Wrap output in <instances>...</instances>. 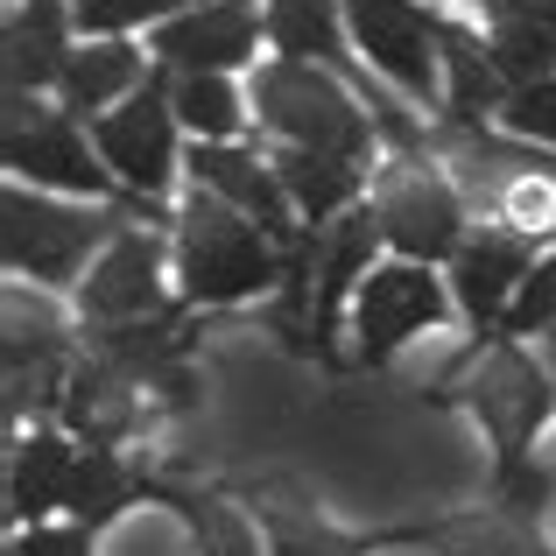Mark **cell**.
<instances>
[{"mask_svg": "<svg viewBox=\"0 0 556 556\" xmlns=\"http://www.w3.org/2000/svg\"><path fill=\"white\" fill-rule=\"evenodd\" d=\"M275 232L254 226L240 204H226L218 190H190L177 204V296L190 311H226V303L261 296L268 282H282V254H275Z\"/></svg>", "mask_w": 556, "mask_h": 556, "instance_id": "6da1fadb", "label": "cell"}, {"mask_svg": "<svg viewBox=\"0 0 556 556\" xmlns=\"http://www.w3.org/2000/svg\"><path fill=\"white\" fill-rule=\"evenodd\" d=\"M254 113L268 135L296 141V149H325V155H353L367 163L374 155V106L325 64H303V56H275V64L254 71Z\"/></svg>", "mask_w": 556, "mask_h": 556, "instance_id": "7a4b0ae2", "label": "cell"}, {"mask_svg": "<svg viewBox=\"0 0 556 556\" xmlns=\"http://www.w3.org/2000/svg\"><path fill=\"white\" fill-rule=\"evenodd\" d=\"M127 218L99 212V204H64L50 190L14 184L0 198V254L28 282H85V268L99 261V247L121 232Z\"/></svg>", "mask_w": 556, "mask_h": 556, "instance_id": "3957f363", "label": "cell"}, {"mask_svg": "<svg viewBox=\"0 0 556 556\" xmlns=\"http://www.w3.org/2000/svg\"><path fill=\"white\" fill-rule=\"evenodd\" d=\"M0 155H8L14 184H36V190H78V198L121 190V177L99 155V141H85V121L64 106H42V92H8Z\"/></svg>", "mask_w": 556, "mask_h": 556, "instance_id": "277c9868", "label": "cell"}, {"mask_svg": "<svg viewBox=\"0 0 556 556\" xmlns=\"http://www.w3.org/2000/svg\"><path fill=\"white\" fill-rule=\"evenodd\" d=\"M458 402L479 416V430L493 437L501 465H521L535 444V430L556 416V380L521 353V339H486L472 353V374L458 380Z\"/></svg>", "mask_w": 556, "mask_h": 556, "instance_id": "5b68a950", "label": "cell"}, {"mask_svg": "<svg viewBox=\"0 0 556 556\" xmlns=\"http://www.w3.org/2000/svg\"><path fill=\"white\" fill-rule=\"evenodd\" d=\"M177 106H169V71L155 64L141 92H127L113 113L92 121V141L106 155V169L121 177L127 204H163L177 184Z\"/></svg>", "mask_w": 556, "mask_h": 556, "instance_id": "8992f818", "label": "cell"}, {"mask_svg": "<svg viewBox=\"0 0 556 556\" xmlns=\"http://www.w3.org/2000/svg\"><path fill=\"white\" fill-rule=\"evenodd\" d=\"M359 56L416 106H444V22L416 0H345Z\"/></svg>", "mask_w": 556, "mask_h": 556, "instance_id": "52a82bcc", "label": "cell"}, {"mask_svg": "<svg viewBox=\"0 0 556 556\" xmlns=\"http://www.w3.org/2000/svg\"><path fill=\"white\" fill-rule=\"evenodd\" d=\"M374 212H380V232H388V247L402 261H451L458 254V240L472 226H465V190L444 177V169L416 163V155H402V163L380 169L374 184Z\"/></svg>", "mask_w": 556, "mask_h": 556, "instance_id": "ba28073f", "label": "cell"}, {"mask_svg": "<svg viewBox=\"0 0 556 556\" xmlns=\"http://www.w3.org/2000/svg\"><path fill=\"white\" fill-rule=\"evenodd\" d=\"M451 317V282H437L430 261H380L353 296V359L359 367H388L416 331Z\"/></svg>", "mask_w": 556, "mask_h": 556, "instance_id": "9c48e42d", "label": "cell"}, {"mask_svg": "<svg viewBox=\"0 0 556 556\" xmlns=\"http://www.w3.org/2000/svg\"><path fill=\"white\" fill-rule=\"evenodd\" d=\"M535 261H543V240H535L529 226H515V218L472 226L458 240V254H451V296L472 317L479 339H501V325H507V311H515V296H521Z\"/></svg>", "mask_w": 556, "mask_h": 556, "instance_id": "30bf717a", "label": "cell"}, {"mask_svg": "<svg viewBox=\"0 0 556 556\" xmlns=\"http://www.w3.org/2000/svg\"><path fill=\"white\" fill-rule=\"evenodd\" d=\"M163 261H169V247L149 226H121L78 282L85 325H127V317H155L163 303H177V296H163Z\"/></svg>", "mask_w": 556, "mask_h": 556, "instance_id": "8fae6325", "label": "cell"}, {"mask_svg": "<svg viewBox=\"0 0 556 556\" xmlns=\"http://www.w3.org/2000/svg\"><path fill=\"white\" fill-rule=\"evenodd\" d=\"M430 149L444 155L451 184H458L472 204H493V212H501L529 177H556V155L535 149V141H521V135H507V127L486 135V127H458L451 121L444 135H430Z\"/></svg>", "mask_w": 556, "mask_h": 556, "instance_id": "7c38bea8", "label": "cell"}, {"mask_svg": "<svg viewBox=\"0 0 556 556\" xmlns=\"http://www.w3.org/2000/svg\"><path fill=\"white\" fill-rule=\"evenodd\" d=\"M254 36H268L254 0H198L155 28L149 56L163 71H240L254 56Z\"/></svg>", "mask_w": 556, "mask_h": 556, "instance_id": "4fadbf2b", "label": "cell"}, {"mask_svg": "<svg viewBox=\"0 0 556 556\" xmlns=\"http://www.w3.org/2000/svg\"><path fill=\"white\" fill-rule=\"evenodd\" d=\"M190 177H198L204 190H218L226 204H240L254 226H268L275 240H296V204H289V190L282 177H275V163L268 155H254V149H240V141H198L190 149Z\"/></svg>", "mask_w": 556, "mask_h": 556, "instance_id": "5bb4252c", "label": "cell"}, {"mask_svg": "<svg viewBox=\"0 0 556 556\" xmlns=\"http://www.w3.org/2000/svg\"><path fill=\"white\" fill-rule=\"evenodd\" d=\"M141 394H149V388H141L135 374L113 367L106 353H92V345H85L78 367H71V380H64L56 416H64V430L78 437V444H121V437L141 422Z\"/></svg>", "mask_w": 556, "mask_h": 556, "instance_id": "9a60e30c", "label": "cell"}, {"mask_svg": "<svg viewBox=\"0 0 556 556\" xmlns=\"http://www.w3.org/2000/svg\"><path fill=\"white\" fill-rule=\"evenodd\" d=\"M71 0H14L8 8V36H0V71H8V92H56L71 64Z\"/></svg>", "mask_w": 556, "mask_h": 556, "instance_id": "2e32d148", "label": "cell"}, {"mask_svg": "<svg viewBox=\"0 0 556 556\" xmlns=\"http://www.w3.org/2000/svg\"><path fill=\"white\" fill-rule=\"evenodd\" d=\"M380 240H388V232H380L374 204H353V212H339L325 232H317V359L331 353V331H339L345 296H359V282L374 275V247Z\"/></svg>", "mask_w": 556, "mask_h": 556, "instance_id": "e0dca14e", "label": "cell"}, {"mask_svg": "<svg viewBox=\"0 0 556 556\" xmlns=\"http://www.w3.org/2000/svg\"><path fill=\"white\" fill-rule=\"evenodd\" d=\"M149 71H155V56L135 50L127 36H85L78 50H71L64 78H56V106L78 113V121L92 127L99 113H113L127 92H141V85H149Z\"/></svg>", "mask_w": 556, "mask_h": 556, "instance_id": "ac0fdd59", "label": "cell"}, {"mask_svg": "<svg viewBox=\"0 0 556 556\" xmlns=\"http://www.w3.org/2000/svg\"><path fill=\"white\" fill-rule=\"evenodd\" d=\"M78 458H85V444L71 430H50V422H42L36 437H14V451H8V515H14V529H36V521H50L56 507L71 501Z\"/></svg>", "mask_w": 556, "mask_h": 556, "instance_id": "d6986e66", "label": "cell"}, {"mask_svg": "<svg viewBox=\"0 0 556 556\" xmlns=\"http://www.w3.org/2000/svg\"><path fill=\"white\" fill-rule=\"evenodd\" d=\"M261 529H268V556H374V549H394V543H422V529L345 535L296 486H261Z\"/></svg>", "mask_w": 556, "mask_h": 556, "instance_id": "ffe728a7", "label": "cell"}, {"mask_svg": "<svg viewBox=\"0 0 556 556\" xmlns=\"http://www.w3.org/2000/svg\"><path fill=\"white\" fill-rule=\"evenodd\" d=\"M268 163H275V177H282L289 204H296V218H311V226H331L339 212L359 204V177H367V163H353V155H325V149H296V141H282Z\"/></svg>", "mask_w": 556, "mask_h": 556, "instance_id": "44dd1931", "label": "cell"}, {"mask_svg": "<svg viewBox=\"0 0 556 556\" xmlns=\"http://www.w3.org/2000/svg\"><path fill=\"white\" fill-rule=\"evenodd\" d=\"M507 92H515V85H507L501 64H493V42H479L472 28L444 22V121L479 127L486 113H501Z\"/></svg>", "mask_w": 556, "mask_h": 556, "instance_id": "7402d4cb", "label": "cell"}, {"mask_svg": "<svg viewBox=\"0 0 556 556\" xmlns=\"http://www.w3.org/2000/svg\"><path fill=\"white\" fill-rule=\"evenodd\" d=\"M149 501L177 507L204 556H261V535H254V521H247V507H232L226 493H204V486H184V479H155L149 472Z\"/></svg>", "mask_w": 556, "mask_h": 556, "instance_id": "603a6c76", "label": "cell"}, {"mask_svg": "<svg viewBox=\"0 0 556 556\" xmlns=\"http://www.w3.org/2000/svg\"><path fill=\"white\" fill-rule=\"evenodd\" d=\"M416 549H437V556H556L543 543V529L507 507L486 501V515H451V521H430Z\"/></svg>", "mask_w": 556, "mask_h": 556, "instance_id": "cb8c5ba5", "label": "cell"}, {"mask_svg": "<svg viewBox=\"0 0 556 556\" xmlns=\"http://www.w3.org/2000/svg\"><path fill=\"white\" fill-rule=\"evenodd\" d=\"M149 493V472H135V465L121 458L113 444H85V458H78V479H71V521L78 529H106L113 515H121L127 501H141Z\"/></svg>", "mask_w": 556, "mask_h": 556, "instance_id": "d4e9b609", "label": "cell"}, {"mask_svg": "<svg viewBox=\"0 0 556 556\" xmlns=\"http://www.w3.org/2000/svg\"><path fill=\"white\" fill-rule=\"evenodd\" d=\"M169 106L198 141H240L247 127V99L232 71H169Z\"/></svg>", "mask_w": 556, "mask_h": 556, "instance_id": "484cf974", "label": "cell"}, {"mask_svg": "<svg viewBox=\"0 0 556 556\" xmlns=\"http://www.w3.org/2000/svg\"><path fill=\"white\" fill-rule=\"evenodd\" d=\"M493 64H501L507 85H535V78H556V36L535 14H501L493 22Z\"/></svg>", "mask_w": 556, "mask_h": 556, "instance_id": "4316f807", "label": "cell"}, {"mask_svg": "<svg viewBox=\"0 0 556 556\" xmlns=\"http://www.w3.org/2000/svg\"><path fill=\"white\" fill-rule=\"evenodd\" d=\"M198 8V0H71L85 36H127V28H163L169 14Z\"/></svg>", "mask_w": 556, "mask_h": 556, "instance_id": "83f0119b", "label": "cell"}, {"mask_svg": "<svg viewBox=\"0 0 556 556\" xmlns=\"http://www.w3.org/2000/svg\"><path fill=\"white\" fill-rule=\"evenodd\" d=\"M493 121L507 127V135L535 141V149L556 155V78H535V85H515V92L501 99V113Z\"/></svg>", "mask_w": 556, "mask_h": 556, "instance_id": "f1b7e54d", "label": "cell"}, {"mask_svg": "<svg viewBox=\"0 0 556 556\" xmlns=\"http://www.w3.org/2000/svg\"><path fill=\"white\" fill-rule=\"evenodd\" d=\"M535 331H556V254H543L529 268V282H521L515 311H507L501 339H535Z\"/></svg>", "mask_w": 556, "mask_h": 556, "instance_id": "f546056e", "label": "cell"}, {"mask_svg": "<svg viewBox=\"0 0 556 556\" xmlns=\"http://www.w3.org/2000/svg\"><path fill=\"white\" fill-rule=\"evenodd\" d=\"M543 501H549V472L543 465H501L493 472V507H507V515H521V521H543Z\"/></svg>", "mask_w": 556, "mask_h": 556, "instance_id": "4dcf8cb0", "label": "cell"}, {"mask_svg": "<svg viewBox=\"0 0 556 556\" xmlns=\"http://www.w3.org/2000/svg\"><path fill=\"white\" fill-rule=\"evenodd\" d=\"M8 556H92V529H50V521H36V529H14Z\"/></svg>", "mask_w": 556, "mask_h": 556, "instance_id": "1f68e13d", "label": "cell"}, {"mask_svg": "<svg viewBox=\"0 0 556 556\" xmlns=\"http://www.w3.org/2000/svg\"><path fill=\"white\" fill-rule=\"evenodd\" d=\"M535 22H543L549 36H556V0H543V8H535Z\"/></svg>", "mask_w": 556, "mask_h": 556, "instance_id": "d6a6232c", "label": "cell"}, {"mask_svg": "<svg viewBox=\"0 0 556 556\" xmlns=\"http://www.w3.org/2000/svg\"><path fill=\"white\" fill-rule=\"evenodd\" d=\"M472 8H479V14H486V22H493V14H501V8H507V0H472Z\"/></svg>", "mask_w": 556, "mask_h": 556, "instance_id": "836d02e7", "label": "cell"}]
</instances>
